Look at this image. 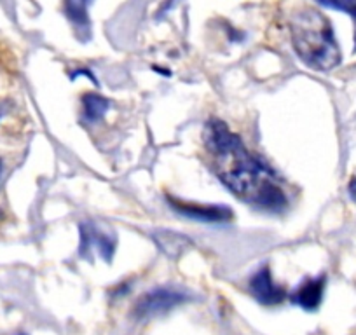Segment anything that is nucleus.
<instances>
[{
	"instance_id": "9d476101",
	"label": "nucleus",
	"mask_w": 356,
	"mask_h": 335,
	"mask_svg": "<svg viewBox=\"0 0 356 335\" xmlns=\"http://www.w3.org/2000/svg\"><path fill=\"white\" fill-rule=\"evenodd\" d=\"M349 194H351L353 199L356 201V179H353L351 183H349Z\"/></svg>"
},
{
	"instance_id": "f03ea898",
	"label": "nucleus",
	"mask_w": 356,
	"mask_h": 335,
	"mask_svg": "<svg viewBox=\"0 0 356 335\" xmlns=\"http://www.w3.org/2000/svg\"><path fill=\"white\" fill-rule=\"evenodd\" d=\"M290 33L297 54L307 67L327 72L341 63V49L330 22L316 9L306 8L296 13L290 19Z\"/></svg>"
},
{
	"instance_id": "1a4fd4ad",
	"label": "nucleus",
	"mask_w": 356,
	"mask_h": 335,
	"mask_svg": "<svg viewBox=\"0 0 356 335\" xmlns=\"http://www.w3.org/2000/svg\"><path fill=\"white\" fill-rule=\"evenodd\" d=\"M321 4L327 8L339 9V11H346L355 18L356 22V0H320Z\"/></svg>"
},
{
	"instance_id": "423d86ee",
	"label": "nucleus",
	"mask_w": 356,
	"mask_h": 335,
	"mask_svg": "<svg viewBox=\"0 0 356 335\" xmlns=\"http://www.w3.org/2000/svg\"><path fill=\"white\" fill-rule=\"evenodd\" d=\"M325 276L320 278H309L292 293V302L300 306L306 311H314L321 304L325 292Z\"/></svg>"
},
{
	"instance_id": "7ed1b4c3",
	"label": "nucleus",
	"mask_w": 356,
	"mask_h": 335,
	"mask_svg": "<svg viewBox=\"0 0 356 335\" xmlns=\"http://www.w3.org/2000/svg\"><path fill=\"white\" fill-rule=\"evenodd\" d=\"M189 299L187 293L178 292L175 288H156L152 292H147L145 295L140 297L135 304V316L140 320L159 316V314L168 313L173 307L180 306Z\"/></svg>"
},
{
	"instance_id": "6e6552de",
	"label": "nucleus",
	"mask_w": 356,
	"mask_h": 335,
	"mask_svg": "<svg viewBox=\"0 0 356 335\" xmlns=\"http://www.w3.org/2000/svg\"><path fill=\"white\" fill-rule=\"evenodd\" d=\"M67 4V13L72 19L81 23L86 19V0H65Z\"/></svg>"
},
{
	"instance_id": "0eeeda50",
	"label": "nucleus",
	"mask_w": 356,
	"mask_h": 335,
	"mask_svg": "<svg viewBox=\"0 0 356 335\" xmlns=\"http://www.w3.org/2000/svg\"><path fill=\"white\" fill-rule=\"evenodd\" d=\"M108 105L111 104L105 98L98 97V95H86L82 98V111H84L86 119H89V121H98L100 117H104Z\"/></svg>"
},
{
	"instance_id": "f257e3e1",
	"label": "nucleus",
	"mask_w": 356,
	"mask_h": 335,
	"mask_svg": "<svg viewBox=\"0 0 356 335\" xmlns=\"http://www.w3.org/2000/svg\"><path fill=\"white\" fill-rule=\"evenodd\" d=\"M204 145L211 156L215 173L236 196L271 211L286 206L285 193L271 170L252 156L239 136L224 122L218 119L208 122Z\"/></svg>"
},
{
	"instance_id": "20e7f679",
	"label": "nucleus",
	"mask_w": 356,
	"mask_h": 335,
	"mask_svg": "<svg viewBox=\"0 0 356 335\" xmlns=\"http://www.w3.org/2000/svg\"><path fill=\"white\" fill-rule=\"evenodd\" d=\"M250 292L264 306L282 304L286 297V292L283 290V286L276 285L275 279H273L269 268L259 269L257 275H253V278L250 279Z\"/></svg>"
},
{
	"instance_id": "39448f33",
	"label": "nucleus",
	"mask_w": 356,
	"mask_h": 335,
	"mask_svg": "<svg viewBox=\"0 0 356 335\" xmlns=\"http://www.w3.org/2000/svg\"><path fill=\"white\" fill-rule=\"evenodd\" d=\"M170 204L180 213L201 222H229L232 218L231 210L225 206H203V204H191L175 199H170Z\"/></svg>"
}]
</instances>
